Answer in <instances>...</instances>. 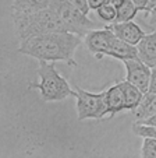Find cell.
I'll list each match as a JSON object with an SVG mask.
<instances>
[{
  "label": "cell",
  "mask_w": 156,
  "mask_h": 158,
  "mask_svg": "<svg viewBox=\"0 0 156 158\" xmlns=\"http://www.w3.org/2000/svg\"><path fill=\"white\" fill-rule=\"evenodd\" d=\"M82 42L84 38L80 35L68 31H54L20 41L18 52L39 62H64L71 67H77L74 55Z\"/></svg>",
  "instance_id": "obj_1"
},
{
  "label": "cell",
  "mask_w": 156,
  "mask_h": 158,
  "mask_svg": "<svg viewBox=\"0 0 156 158\" xmlns=\"http://www.w3.org/2000/svg\"><path fill=\"white\" fill-rule=\"evenodd\" d=\"M13 21L20 41H24L31 36L43 35L54 31H66L57 14L50 9L39 10L35 13H14Z\"/></svg>",
  "instance_id": "obj_2"
},
{
  "label": "cell",
  "mask_w": 156,
  "mask_h": 158,
  "mask_svg": "<svg viewBox=\"0 0 156 158\" xmlns=\"http://www.w3.org/2000/svg\"><path fill=\"white\" fill-rule=\"evenodd\" d=\"M36 73L41 81L38 84H30V88L38 89L45 102H60L68 97H74L75 91L71 89L68 81L57 72L54 62L41 60Z\"/></svg>",
  "instance_id": "obj_3"
},
{
  "label": "cell",
  "mask_w": 156,
  "mask_h": 158,
  "mask_svg": "<svg viewBox=\"0 0 156 158\" xmlns=\"http://www.w3.org/2000/svg\"><path fill=\"white\" fill-rule=\"evenodd\" d=\"M50 9L57 14L66 31L68 32L84 38L91 30L96 28L94 21L88 18V15L81 11L77 6H74L70 0H52Z\"/></svg>",
  "instance_id": "obj_4"
},
{
  "label": "cell",
  "mask_w": 156,
  "mask_h": 158,
  "mask_svg": "<svg viewBox=\"0 0 156 158\" xmlns=\"http://www.w3.org/2000/svg\"><path fill=\"white\" fill-rule=\"evenodd\" d=\"M77 99V118L78 120H100L107 116V105H106V89L102 93H89L86 89L75 85Z\"/></svg>",
  "instance_id": "obj_5"
},
{
  "label": "cell",
  "mask_w": 156,
  "mask_h": 158,
  "mask_svg": "<svg viewBox=\"0 0 156 158\" xmlns=\"http://www.w3.org/2000/svg\"><path fill=\"white\" fill-rule=\"evenodd\" d=\"M114 38L116 35L107 27H105L103 30L95 28L84 36V44L89 53H92L96 59H102V57L107 56V52H109L110 45Z\"/></svg>",
  "instance_id": "obj_6"
},
{
  "label": "cell",
  "mask_w": 156,
  "mask_h": 158,
  "mask_svg": "<svg viewBox=\"0 0 156 158\" xmlns=\"http://www.w3.org/2000/svg\"><path fill=\"white\" fill-rule=\"evenodd\" d=\"M124 67H126V80L138 87L142 93L149 91L150 74H152V67L144 63L139 57L137 59L124 60Z\"/></svg>",
  "instance_id": "obj_7"
},
{
  "label": "cell",
  "mask_w": 156,
  "mask_h": 158,
  "mask_svg": "<svg viewBox=\"0 0 156 158\" xmlns=\"http://www.w3.org/2000/svg\"><path fill=\"white\" fill-rule=\"evenodd\" d=\"M110 31H113L117 38L128 42L131 45H138V42L144 38L145 32L137 23L133 21H126V23H112L106 25Z\"/></svg>",
  "instance_id": "obj_8"
},
{
  "label": "cell",
  "mask_w": 156,
  "mask_h": 158,
  "mask_svg": "<svg viewBox=\"0 0 156 158\" xmlns=\"http://www.w3.org/2000/svg\"><path fill=\"white\" fill-rule=\"evenodd\" d=\"M138 56L149 67L156 66V30L150 34H145L144 38L137 45Z\"/></svg>",
  "instance_id": "obj_9"
},
{
  "label": "cell",
  "mask_w": 156,
  "mask_h": 158,
  "mask_svg": "<svg viewBox=\"0 0 156 158\" xmlns=\"http://www.w3.org/2000/svg\"><path fill=\"white\" fill-rule=\"evenodd\" d=\"M106 105H107V116L114 118L118 112L126 110L124 102V93L120 83L113 84L106 89Z\"/></svg>",
  "instance_id": "obj_10"
},
{
  "label": "cell",
  "mask_w": 156,
  "mask_h": 158,
  "mask_svg": "<svg viewBox=\"0 0 156 158\" xmlns=\"http://www.w3.org/2000/svg\"><path fill=\"white\" fill-rule=\"evenodd\" d=\"M107 56L113 57V59L121 60V62L139 57L137 45H131V44H128V42L123 41V39L117 38V36L113 39L112 45H110V49H109V52H107Z\"/></svg>",
  "instance_id": "obj_11"
},
{
  "label": "cell",
  "mask_w": 156,
  "mask_h": 158,
  "mask_svg": "<svg viewBox=\"0 0 156 158\" xmlns=\"http://www.w3.org/2000/svg\"><path fill=\"white\" fill-rule=\"evenodd\" d=\"M135 116L137 122H142L156 115V94L155 93H145L139 105L131 112Z\"/></svg>",
  "instance_id": "obj_12"
},
{
  "label": "cell",
  "mask_w": 156,
  "mask_h": 158,
  "mask_svg": "<svg viewBox=\"0 0 156 158\" xmlns=\"http://www.w3.org/2000/svg\"><path fill=\"white\" fill-rule=\"evenodd\" d=\"M123 88L124 93V102H126V110L133 112L137 106L139 105V102L142 101L145 94L142 93L138 87H135L134 84H131L130 81L124 80V81H118Z\"/></svg>",
  "instance_id": "obj_13"
},
{
  "label": "cell",
  "mask_w": 156,
  "mask_h": 158,
  "mask_svg": "<svg viewBox=\"0 0 156 158\" xmlns=\"http://www.w3.org/2000/svg\"><path fill=\"white\" fill-rule=\"evenodd\" d=\"M52 0H14L11 10L14 13H35L49 9Z\"/></svg>",
  "instance_id": "obj_14"
},
{
  "label": "cell",
  "mask_w": 156,
  "mask_h": 158,
  "mask_svg": "<svg viewBox=\"0 0 156 158\" xmlns=\"http://www.w3.org/2000/svg\"><path fill=\"white\" fill-rule=\"evenodd\" d=\"M141 10L135 6L133 0H124L120 7H117V17L114 23H126V21H133L135 15Z\"/></svg>",
  "instance_id": "obj_15"
},
{
  "label": "cell",
  "mask_w": 156,
  "mask_h": 158,
  "mask_svg": "<svg viewBox=\"0 0 156 158\" xmlns=\"http://www.w3.org/2000/svg\"><path fill=\"white\" fill-rule=\"evenodd\" d=\"M96 14L102 21L112 24V23L116 21V17H117V9L109 3H105L103 6H100L99 9L96 10Z\"/></svg>",
  "instance_id": "obj_16"
},
{
  "label": "cell",
  "mask_w": 156,
  "mask_h": 158,
  "mask_svg": "<svg viewBox=\"0 0 156 158\" xmlns=\"http://www.w3.org/2000/svg\"><path fill=\"white\" fill-rule=\"evenodd\" d=\"M133 133L139 137H152L156 139V126L155 125H145V123L135 122L133 125Z\"/></svg>",
  "instance_id": "obj_17"
},
{
  "label": "cell",
  "mask_w": 156,
  "mask_h": 158,
  "mask_svg": "<svg viewBox=\"0 0 156 158\" xmlns=\"http://www.w3.org/2000/svg\"><path fill=\"white\" fill-rule=\"evenodd\" d=\"M141 157L156 158V139L144 137L141 147Z\"/></svg>",
  "instance_id": "obj_18"
},
{
  "label": "cell",
  "mask_w": 156,
  "mask_h": 158,
  "mask_svg": "<svg viewBox=\"0 0 156 158\" xmlns=\"http://www.w3.org/2000/svg\"><path fill=\"white\" fill-rule=\"evenodd\" d=\"M70 2L74 4V6H77V7H78V9H80L82 13H85L86 15L89 14V11H91V9H89L88 0H70Z\"/></svg>",
  "instance_id": "obj_19"
},
{
  "label": "cell",
  "mask_w": 156,
  "mask_h": 158,
  "mask_svg": "<svg viewBox=\"0 0 156 158\" xmlns=\"http://www.w3.org/2000/svg\"><path fill=\"white\" fill-rule=\"evenodd\" d=\"M148 93L156 94V66L152 67V74H150V83H149V91Z\"/></svg>",
  "instance_id": "obj_20"
},
{
  "label": "cell",
  "mask_w": 156,
  "mask_h": 158,
  "mask_svg": "<svg viewBox=\"0 0 156 158\" xmlns=\"http://www.w3.org/2000/svg\"><path fill=\"white\" fill-rule=\"evenodd\" d=\"M106 3V0H88V4H89V9L91 10H95L96 11L100 6Z\"/></svg>",
  "instance_id": "obj_21"
},
{
  "label": "cell",
  "mask_w": 156,
  "mask_h": 158,
  "mask_svg": "<svg viewBox=\"0 0 156 158\" xmlns=\"http://www.w3.org/2000/svg\"><path fill=\"white\" fill-rule=\"evenodd\" d=\"M148 23H149L150 25H153V24H156V6L153 7L150 11H148Z\"/></svg>",
  "instance_id": "obj_22"
},
{
  "label": "cell",
  "mask_w": 156,
  "mask_h": 158,
  "mask_svg": "<svg viewBox=\"0 0 156 158\" xmlns=\"http://www.w3.org/2000/svg\"><path fill=\"white\" fill-rule=\"evenodd\" d=\"M134 3H135V6L138 7L141 11H145L146 10V6H148V2L149 0H133Z\"/></svg>",
  "instance_id": "obj_23"
},
{
  "label": "cell",
  "mask_w": 156,
  "mask_h": 158,
  "mask_svg": "<svg viewBox=\"0 0 156 158\" xmlns=\"http://www.w3.org/2000/svg\"><path fill=\"white\" fill-rule=\"evenodd\" d=\"M123 2H124V0H106V3H109V4H112V6H114L116 9L121 6V3H123Z\"/></svg>",
  "instance_id": "obj_24"
},
{
  "label": "cell",
  "mask_w": 156,
  "mask_h": 158,
  "mask_svg": "<svg viewBox=\"0 0 156 158\" xmlns=\"http://www.w3.org/2000/svg\"><path fill=\"white\" fill-rule=\"evenodd\" d=\"M138 123H145V125H155L156 126V115L152 118H149V119L146 120H142V122H138Z\"/></svg>",
  "instance_id": "obj_25"
}]
</instances>
